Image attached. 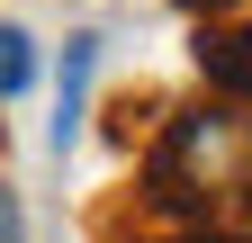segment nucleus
Here are the masks:
<instances>
[{
  "mask_svg": "<svg viewBox=\"0 0 252 243\" xmlns=\"http://www.w3.org/2000/svg\"><path fill=\"white\" fill-rule=\"evenodd\" d=\"M153 243H252L243 225H171V234H153Z\"/></svg>",
  "mask_w": 252,
  "mask_h": 243,
  "instance_id": "nucleus-5",
  "label": "nucleus"
},
{
  "mask_svg": "<svg viewBox=\"0 0 252 243\" xmlns=\"http://www.w3.org/2000/svg\"><path fill=\"white\" fill-rule=\"evenodd\" d=\"M180 9H189V18H207V27H216V18H225V9H243V0H180Z\"/></svg>",
  "mask_w": 252,
  "mask_h": 243,
  "instance_id": "nucleus-7",
  "label": "nucleus"
},
{
  "mask_svg": "<svg viewBox=\"0 0 252 243\" xmlns=\"http://www.w3.org/2000/svg\"><path fill=\"white\" fill-rule=\"evenodd\" d=\"M144 207L171 225H216L225 207H252V117L243 99H189L144 144Z\"/></svg>",
  "mask_w": 252,
  "mask_h": 243,
  "instance_id": "nucleus-1",
  "label": "nucleus"
},
{
  "mask_svg": "<svg viewBox=\"0 0 252 243\" xmlns=\"http://www.w3.org/2000/svg\"><path fill=\"white\" fill-rule=\"evenodd\" d=\"M90 81H99V36L81 27V36H63V72H54V126H45L54 153H72L90 126Z\"/></svg>",
  "mask_w": 252,
  "mask_h": 243,
  "instance_id": "nucleus-2",
  "label": "nucleus"
},
{
  "mask_svg": "<svg viewBox=\"0 0 252 243\" xmlns=\"http://www.w3.org/2000/svg\"><path fill=\"white\" fill-rule=\"evenodd\" d=\"M27 81H36V36H27V27H9V18H0V99H18Z\"/></svg>",
  "mask_w": 252,
  "mask_h": 243,
  "instance_id": "nucleus-4",
  "label": "nucleus"
},
{
  "mask_svg": "<svg viewBox=\"0 0 252 243\" xmlns=\"http://www.w3.org/2000/svg\"><path fill=\"white\" fill-rule=\"evenodd\" d=\"M198 72L216 81V99H252V27H207L198 36Z\"/></svg>",
  "mask_w": 252,
  "mask_h": 243,
  "instance_id": "nucleus-3",
  "label": "nucleus"
},
{
  "mask_svg": "<svg viewBox=\"0 0 252 243\" xmlns=\"http://www.w3.org/2000/svg\"><path fill=\"white\" fill-rule=\"evenodd\" d=\"M0 243H27V207H18L9 180H0Z\"/></svg>",
  "mask_w": 252,
  "mask_h": 243,
  "instance_id": "nucleus-6",
  "label": "nucleus"
}]
</instances>
